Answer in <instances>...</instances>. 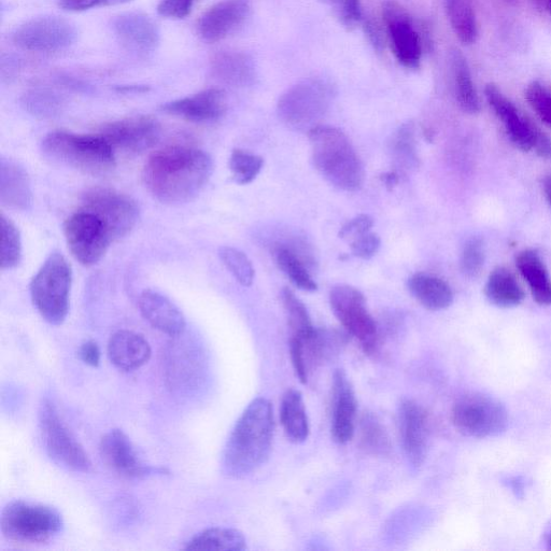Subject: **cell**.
I'll use <instances>...</instances> for the list:
<instances>
[{"label": "cell", "mask_w": 551, "mask_h": 551, "mask_svg": "<svg viewBox=\"0 0 551 551\" xmlns=\"http://www.w3.org/2000/svg\"><path fill=\"white\" fill-rule=\"evenodd\" d=\"M281 300L288 316L289 327L291 329L290 339L305 342L307 339L312 338L317 329L314 327L304 303L288 288L282 290Z\"/></svg>", "instance_id": "34"}, {"label": "cell", "mask_w": 551, "mask_h": 551, "mask_svg": "<svg viewBox=\"0 0 551 551\" xmlns=\"http://www.w3.org/2000/svg\"><path fill=\"white\" fill-rule=\"evenodd\" d=\"M546 6H547V9L548 11L550 12L551 14V0H544Z\"/></svg>", "instance_id": "54"}, {"label": "cell", "mask_w": 551, "mask_h": 551, "mask_svg": "<svg viewBox=\"0 0 551 551\" xmlns=\"http://www.w3.org/2000/svg\"><path fill=\"white\" fill-rule=\"evenodd\" d=\"M544 192L548 203L551 205V176L546 177L544 180Z\"/></svg>", "instance_id": "53"}, {"label": "cell", "mask_w": 551, "mask_h": 551, "mask_svg": "<svg viewBox=\"0 0 551 551\" xmlns=\"http://www.w3.org/2000/svg\"><path fill=\"white\" fill-rule=\"evenodd\" d=\"M33 191L25 168L16 161L0 160V203L16 211H27L33 206Z\"/></svg>", "instance_id": "24"}, {"label": "cell", "mask_w": 551, "mask_h": 551, "mask_svg": "<svg viewBox=\"0 0 551 551\" xmlns=\"http://www.w3.org/2000/svg\"><path fill=\"white\" fill-rule=\"evenodd\" d=\"M333 12L335 18L348 31L356 28L362 21V6L360 0H321Z\"/></svg>", "instance_id": "41"}, {"label": "cell", "mask_w": 551, "mask_h": 551, "mask_svg": "<svg viewBox=\"0 0 551 551\" xmlns=\"http://www.w3.org/2000/svg\"><path fill=\"white\" fill-rule=\"evenodd\" d=\"M64 527L55 508L22 500L8 503L0 516V531L6 539L19 543H44Z\"/></svg>", "instance_id": "7"}, {"label": "cell", "mask_w": 551, "mask_h": 551, "mask_svg": "<svg viewBox=\"0 0 551 551\" xmlns=\"http://www.w3.org/2000/svg\"><path fill=\"white\" fill-rule=\"evenodd\" d=\"M516 264L521 275L527 280L535 302L543 306L551 305V279L538 252H520Z\"/></svg>", "instance_id": "29"}, {"label": "cell", "mask_w": 551, "mask_h": 551, "mask_svg": "<svg viewBox=\"0 0 551 551\" xmlns=\"http://www.w3.org/2000/svg\"><path fill=\"white\" fill-rule=\"evenodd\" d=\"M275 259L280 270L284 272L296 288L307 292L318 290V285L310 275L308 266L287 246L280 245L276 247Z\"/></svg>", "instance_id": "35"}, {"label": "cell", "mask_w": 551, "mask_h": 551, "mask_svg": "<svg viewBox=\"0 0 551 551\" xmlns=\"http://www.w3.org/2000/svg\"><path fill=\"white\" fill-rule=\"evenodd\" d=\"M83 209L105 223L112 240L129 235L139 219V207L132 197L108 188H95L84 194Z\"/></svg>", "instance_id": "12"}, {"label": "cell", "mask_w": 551, "mask_h": 551, "mask_svg": "<svg viewBox=\"0 0 551 551\" xmlns=\"http://www.w3.org/2000/svg\"><path fill=\"white\" fill-rule=\"evenodd\" d=\"M280 420L291 442L301 444L308 439L309 420L303 395L299 390L289 389L282 397Z\"/></svg>", "instance_id": "27"}, {"label": "cell", "mask_w": 551, "mask_h": 551, "mask_svg": "<svg viewBox=\"0 0 551 551\" xmlns=\"http://www.w3.org/2000/svg\"><path fill=\"white\" fill-rule=\"evenodd\" d=\"M0 234H2L0 265L3 270H12L22 261L21 234L17 226L5 215L0 216Z\"/></svg>", "instance_id": "37"}, {"label": "cell", "mask_w": 551, "mask_h": 551, "mask_svg": "<svg viewBox=\"0 0 551 551\" xmlns=\"http://www.w3.org/2000/svg\"><path fill=\"white\" fill-rule=\"evenodd\" d=\"M485 262L483 243L479 239H471L465 245L461 257V270L469 277H476L482 270Z\"/></svg>", "instance_id": "43"}, {"label": "cell", "mask_w": 551, "mask_h": 551, "mask_svg": "<svg viewBox=\"0 0 551 551\" xmlns=\"http://www.w3.org/2000/svg\"><path fill=\"white\" fill-rule=\"evenodd\" d=\"M98 135L107 140L113 150L141 153L158 144L161 126L151 117L138 116L105 124Z\"/></svg>", "instance_id": "15"}, {"label": "cell", "mask_w": 551, "mask_h": 551, "mask_svg": "<svg viewBox=\"0 0 551 551\" xmlns=\"http://www.w3.org/2000/svg\"><path fill=\"white\" fill-rule=\"evenodd\" d=\"M214 172V162L203 150L173 146L151 155L143 179L154 199L185 204L199 195Z\"/></svg>", "instance_id": "1"}, {"label": "cell", "mask_w": 551, "mask_h": 551, "mask_svg": "<svg viewBox=\"0 0 551 551\" xmlns=\"http://www.w3.org/2000/svg\"><path fill=\"white\" fill-rule=\"evenodd\" d=\"M330 305L347 334L357 339L364 352H374L378 345V328L366 307L363 293L351 286H336L330 293Z\"/></svg>", "instance_id": "10"}, {"label": "cell", "mask_w": 551, "mask_h": 551, "mask_svg": "<svg viewBox=\"0 0 551 551\" xmlns=\"http://www.w3.org/2000/svg\"><path fill=\"white\" fill-rule=\"evenodd\" d=\"M452 423L463 435L486 439L503 433L508 426L505 406L489 395L473 393L459 399L451 413Z\"/></svg>", "instance_id": "8"}, {"label": "cell", "mask_w": 551, "mask_h": 551, "mask_svg": "<svg viewBox=\"0 0 551 551\" xmlns=\"http://www.w3.org/2000/svg\"><path fill=\"white\" fill-rule=\"evenodd\" d=\"M64 234L68 249L83 266H93L100 262L112 242L105 223L86 209L66 220Z\"/></svg>", "instance_id": "11"}, {"label": "cell", "mask_w": 551, "mask_h": 551, "mask_svg": "<svg viewBox=\"0 0 551 551\" xmlns=\"http://www.w3.org/2000/svg\"><path fill=\"white\" fill-rule=\"evenodd\" d=\"M381 179H383L385 186L388 188V190H392L399 183V175L397 172L387 173L383 175Z\"/></svg>", "instance_id": "52"}, {"label": "cell", "mask_w": 551, "mask_h": 551, "mask_svg": "<svg viewBox=\"0 0 551 551\" xmlns=\"http://www.w3.org/2000/svg\"><path fill=\"white\" fill-rule=\"evenodd\" d=\"M449 63L452 78H454L457 101L463 111L475 115L480 110V102L469 63L457 49L450 52Z\"/></svg>", "instance_id": "30"}, {"label": "cell", "mask_w": 551, "mask_h": 551, "mask_svg": "<svg viewBox=\"0 0 551 551\" xmlns=\"http://www.w3.org/2000/svg\"><path fill=\"white\" fill-rule=\"evenodd\" d=\"M317 171L339 190L356 192L364 182V167L347 135L332 126L308 132Z\"/></svg>", "instance_id": "3"}, {"label": "cell", "mask_w": 551, "mask_h": 551, "mask_svg": "<svg viewBox=\"0 0 551 551\" xmlns=\"http://www.w3.org/2000/svg\"><path fill=\"white\" fill-rule=\"evenodd\" d=\"M219 257L240 285L250 287L253 284L254 268L243 251L233 247H221Z\"/></svg>", "instance_id": "39"}, {"label": "cell", "mask_w": 551, "mask_h": 551, "mask_svg": "<svg viewBox=\"0 0 551 551\" xmlns=\"http://www.w3.org/2000/svg\"><path fill=\"white\" fill-rule=\"evenodd\" d=\"M130 2H133V0H59L60 7L72 12H82L97 7L122 5Z\"/></svg>", "instance_id": "48"}, {"label": "cell", "mask_w": 551, "mask_h": 551, "mask_svg": "<svg viewBox=\"0 0 551 551\" xmlns=\"http://www.w3.org/2000/svg\"><path fill=\"white\" fill-rule=\"evenodd\" d=\"M138 307L141 315L154 329L174 337L185 332L187 327L185 316L160 292L145 290L139 296Z\"/></svg>", "instance_id": "22"}, {"label": "cell", "mask_w": 551, "mask_h": 551, "mask_svg": "<svg viewBox=\"0 0 551 551\" xmlns=\"http://www.w3.org/2000/svg\"><path fill=\"white\" fill-rule=\"evenodd\" d=\"M374 220L369 215H360L356 218L351 219L348 221L341 231H339V238L350 240V242H353V240L361 237L362 235L371 232V229L373 228Z\"/></svg>", "instance_id": "46"}, {"label": "cell", "mask_w": 551, "mask_h": 551, "mask_svg": "<svg viewBox=\"0 0 551 551\" xmlns=\"http://www.w3.org/2000/svg\"><path fill=\"white\" fill-rule=\"evenodd\" d=\"M526 98L543 121L551 125V93L539 81L529 84Z\"/></svg>", "instance_id": "44"}, {"label": "cell", "mask_w": 551, "mask_h": 551, "mask_svg": "<svg viewBox=\"0 0 551 551\" xmlns=\"http://www.w3.org/2000/svg\"><path fill=\"white\" fill-rule=\"evenodd\" d=\"M408 290L423 306L433 312L448 308L454 302V293L440 278L416 274L408 279Z\"/></svg>", "instance_id": "28"}, {"label": "cell", "mask_w": 551, "mask_h": 551, "mask_svg": "<svg viewBox=\"0 0 551 551\" xmlns=\"http://www.w3.org/2000/svg\"><path fill=\"white\" fill-rule=\"evenodd\" d=\"M249 14L246 0H223L203 14L199 22L200 36L206 42L220 41L238 30Z\"/></svg>", "instance_id": "20"}, {"label": "cell", "mask_w": 551, "mask_h": 551, "mask_svg": "<svg viewBox=\"0 0 551 551\" xmlns=\"http://www.w3.org/2000/svg\"><path fill=\"white\" fill-rule=\"evenodd\" d=\"M196 2L197 0H161L158 12L168 19H185Z\"/></svg>", "instance_id": "47"}, {"label": "cell", "mask_w": 551, "mask_h": 551, "mask_svg": "<svg viewBox=\"0 0 551 551\" xmlns=\"http://www.w3.org/2000/svg\"><path fill=\"white\" fill-rule=\"evenodd\" d=\"M540 157L551 158V139L535 125L533 133V149Z\"/></svg>", "instance_id": "51"}, {"label": "cell", "mask_w": 551, "mask_h": 551, "mask_svg": "<svg viewBox=\"0 0 551 551\" xmlns=\"http://www.w3.org/2000/svg\"><path fill=\"white\" fill-rule=\"evenodd\" d=\"M275 421L273 405L265 398L254 399L226 442L222 470L231 478H243L257 471L271 455Z\"/></svg>", "instance_id": "2"}, {"label": "cell", "mask_w": 551, "mask_h": 551, "mask_svg": "<svg viewBox=\"0 0 551 551\" xmlns=\"http://www.w3.org/2000/svg\"><path fill=\"white\" fill-rule=\"evenodd\" d=\"M485 95L489 105L504 124L513 144L525 152L532 150L535 124L527 117L520 115L517 107L508 100L496 84L488 83Z\"/></svg>", "instance_id": "21"}, {"label": "cell", "mask_w": 551, "mask_h": 551, "mask_svg": "<svg viewBox=\"0 0 551 551\" xmlns=\"http://www.w3.org/2000/svg\"><path fill=\"white\" fill-rule=\"evenodd\" d=\"M380 244V237L375 233L369 232L353 240L350 248L353 256L363 260H369L378 252Z\"/></svg>", "instance_id": "45"}, {"label": "cell", "mask_w": 551, "mask_h": 551, "mask_svg": "<svg viewBox=\"0 0 551 551\" xmlns=\"http://www.w3.org/2000/svg\"><path fill=\"white\" fill-rule=\"evenodd\" d=\"M23 106L34 116L47 118L58 113L62 107V100L58 94L50 90H33L23 97Z\"/></svg>", "instance_id": "40"}, {"label": "cell", "mask_w": 551, "mask_h": 551, "mask_svg": "<svg viewBox=\"0 0 551 551\" xmlns=\"http://www.w3.org/2000/svg\"><path fill=\"white\" fill-rule=\"evenodd\" d=\"M41 149L53 162L92 176H105L116 167L115 150L101 135L55 131L42 140Z\"/></svg>", "instance_id": "4"}, {"label": "cell", "mask_w": 551, "mask_h": 551, "mask_svg": "<svg viewBox=\"0 0 551 551\" xmlns=\"http://www.w3.org/2000/svg\"><path fill=\"white\" fill-rule=\"evenodd\" d=\"M548 546L551 549V530H550V533L548 535Z\"/></svg>", "instance_id": "55"}, {"label": "cell", "mask_w": 551, "mask_h": 551, "mask_svg": "<svg viewBox=\"0 0 551 551\" xmlns=\"http://www.w3.org/2000/svg\"><path fill=\"white\" fill-rule=\"evenodd\" d=\"M100 452L108 468L121 477L138 479L154 471L141 462L130 437L119 429H113L104 435Z\"/></svg>", "instance_id": "17"}, {"label": "cell", "mask_w": 551, "mask_h": 551, "mask_svg": "<svg viewBox=\"0 0 551 551\" xmlns=\"http://www.w3.org/2000/svg\"><path fill=\"white\" fill-rule=\"evenodd\" d=\"M383 18L395 59L408 69L419 68L425 44L407 10L395 0H388L383 5Z\"/></svg>", "instance_id": "14"}, {"label": "cell", "mask_w": 551, "mask_h": 551, "mask_svg": "<svg viewBox=\"0 0 551 551\" xmlns=\"http://www.w3.org/2000/svg\"><path fill=\"white\" fill-rule=\"evenodd\" d=\"M211 68L220 81L233 87L251 86L257 78L256 64L243 52H220L211 61Z\"/></svg>", "instance_id": "26"}, {"label": "cell", "mask_w": 551, "mask_h": 551, "mask_svg": "<svg viewBox=\"0 0 551 551\" xmlns=\"http://www.w3.org/2000/svg\"><path fill=\"white\" fill-rule=\"evenodd\" d=\"M336 95L334 84L324 78H309L296 83L281 95L278 117L294 131H310L326 116Z\"/></svg>", "instance_id": "5"}, {"label": "cell", "mask_w": 551, "mask_h": 551, "mask_svg": "<svg viewBox=\"0 0 551 551\" xmlns=\"http://www.w3.org/2000/svg\"><path fill=\"white\" fill-rule=\"evenodd\" d=\"M228 101L224 91L209 89L192 96L180 98L161 107L167 115L193 123L215 122L224 116Z\"/></svg>", "instance_id": "18"}, {"label": "cell", "mask_w": 551, "mask_h": 551, "mask_svg": "<svg viewBox=\"0 0 551 551\" xmlns=\"http://www.w3.org/2000/svg\"><path fill=\"white\" fill-rule=\"evenodd\" d=\"M357 406L356 393L346 373L342 370L336 371L333 378L331 418V431L336 443L347 444L355 435Z\"/></svg>", "instance_id": "19"}, {"label": "cell", "mask_w": 551, "mask_h": 551, "mask_svg": "<svg viewBox=\"0 0 551 551\" xmlns=\"http://www.w3.org/2000/svg\"><path fill=\"white\" fill-rule=\"evenodd\" d=\"M362 443L365 448L373 452L384 454L390 448L388 435L379 421L372 415H367L362 420Z\"/></svg>", "instance_id": "42"}, {"label": "cell", "mask_w": 551, "mask_h": 551, "mask_svg": "<svg viewBox=\"0 0 551 551\" xmlns=\"http://www.w3.org/2000/svg\"><path fill=\"white\" fill-rule=\"evenodd\" d=\"M485 294L488 301L501 308L518 306L525 299V292L515 276L505 267H497L487 281Z\"/></svg>", "instance_id": "31"}, {"label": "cell", "mask_w": 551, "mask_h": 551, "mask_svg": "<svg viewBox=\"0 0 551 551\" xmlns=\"http://www.w3.org/2000/svg\"><path fill=\"white\" fill-rule=\"evenodd\" d=\"M113 30L126 48L136 52H151L160 44V28L145 14L123 13L113 21Z\"/></svg>", "instance_id": "23"}, {"label": "cell", "mask_w": 551, "mask_h": 551, "mask_svg": "<svg viewBox=\"0 0 551 551\" xmlns=\"http://www.w3.org/2000/svg\"><path fill=\"white\" fill-rule=\"evenodd\" d=\"M381 25L373 19H367L364 22V32L374 50L378 53H381L385 50L386 47V37L384 35L383 28Z\"/></svg>", "instance_id": "49"}, {"label": "cell", "mask_w": 551, "mask_h": 551, "mask_svg": "<svg viewBox=\"0 0 551 551\" xmlns=\"http://www.w3.org/2000/svg\"><path fill=\"white\" fill-rule=\"evenodd\" d=\"M72 281V266L62 253L53 252L31 282L33 304L52 326H60L68 316Z\"/></svg>", "instance_id": "6"}, {"label": "cell", "mask_w": 551, "mask_h": 551, "mask_svg": "<svg viewBox=\"0 0 551 551\" xmlns=\"http://www.w3.org/2000/svg\"><path fill=\"white\" fill-rule=\"evenodd\" d=\"M264 161L258 155L235 149L230 158V169L238 185H248L261 173Z\"/></svg>", "instance_id": "38"}, {"label": "cell", "mask_w": 551, "mask_h": 551, "mask_svg": "<svg viewBox=\"0 0 551 551\" xmlns=\"http://www.w3.org/2000/svg\"><path fill=\"white\" fill-rule=\"evenodd\" d=\"M392 157L402 172H411L418 167L415 125L412 121L403 124L395 133L392 140Z\"/></svg>", "instance_id": "36"}, {"label": "cell", "mask_w": 551, "mask_h": 551, "mask_svg": "<svg viewBox=\"0 0 551 551\" xmlns=\"http://www.w3.org/2000/svg\"><path fill=\"white\" fill-rule=\"evenodd\" d=\"M151 355V347L145 337L133 331H118L109 339V359L121 371L133 372L140 369L148 363Z\"/></svg>", "instance_id": "25"}, {"label": "cell", "mask_w": 551, "mask_h": 551, "mask_svg": "<svg viewBox=\"0 0 551 551\" xmlns=\"http://www.w3.org/2000/svg\"><path fill=\"white\" fill-rule=\"evenodd\" d=\"M446 11L452 30L462 44H475L478 25L472 0H446Z\"/></svg>", "instance_id": "33"}, {"label": "cell", "mask_w": 551, "mask_h": 551, "mask_svg": "<svg viewBox=\"0 0 551 551\" xmlns=\"http://www.w3.org/2000/svg\"><path fill=\"white\" fill-rule=\"evenodd\" d=\"M78 30L74 23L59 17H41L25 22L14 32V44L33 52H56L74 44Z\"/></svg>", "instance_id": "13"}, {"label": "cell", "mask_w": 551, "mask_h": 551, "mask_svg": "<svg viewBox=\"0 0 551 551\" xmlns=\"http://www.w3.org/2000/svg\"><path fill=\"white\" fill-rule=\"evenodd\" d=\"M80 360L89 366L97 367L101 362V349L94 341L84 342L78 351Z\"/></svg>", "instance_id": "50"}, {"label": "cell", "mask_w": 551, "mask_h": 551, "mask_svg": "<svg viewBox=\"0 0 551 551\" xmlns=\"http://www.w3.org/2000/svg\"><path fill=\"white\" fill-rule=\"evenodd\" d=\"M39 429L48 456L62 468L86 473L91 461L86 451L64 426L54 404L46 399L40 405Z\"/></svg>", "instance_id": "9"}, {"label": "cell", "mask_w": 551, "mask_h": 551, "mask_svg": "<svg viewBox=\"0 0 551 551\" xmlns=\"http://www.w3.org/2000/svg\"><path fill=\"white\" fill-rule=\"evenodd\" d=\"M399 426L405 456L419 468L426 460L429 444V419L425 409L412 400H404L399 407Z\"/></svg>", "instance_id": "16"}, {"label": "cell", "mask_w": 551, "mask_h": 551, "mask_svg": "<svg viewBox=\"0 0 551 551\" xmlns=\"http://www.w3.org/2000/svg\"><path fill=\"white\" fill-rule=\"evenodd\" d=\"M247 548L244 534L231 528H210L193 536L186 550L243 551Z\"/></svg>", "instance_id": "32"}]
</instances>
